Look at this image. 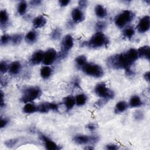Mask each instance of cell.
Wrapping results in <instances>:
<instances>
[{
	"label": "cell",
	"instance_id": "6da1fadb",
	"mask_svg": "<svg viewBox=\"0 0 150 150\" xmlns=\"http://www.w3.org/2000/svg\"><path fill=\"white\" fill-rule=\"evenodd\" d=\"M138 59L137 50L132 48L125 52L110 56L107 60V64L115 69H126L130 67Z\"/></svg>",
	"mask_w": 150,
	"mask_h": 150
},
{
	"label": "cell",
	"instance_id": "7a4b0ae2",
	"mask_svg": "<svg viewBox=\"0 0 150 150\" xmlns=\"http://www.w3.org/2000/svg\"><path fill=\"white\" fill-rule=\"evenodd\" d=\"M108 42V38L103 32H97L91 36L86 45L90 48L96 49L107 46Z\"/></svg>",
	"mask_w": 150,
	"mask_h": 150
},
{
	"label": "cell",
	"instance_id": "3957f363",
	"mask_svg": "<svg viewBox=\"0 0 150 150\" xmlns=\"http://www.w3.org/2000/svg\"><path fill=\"white\" fill-rule=\"evenodd\" d=\"M42 94L41 89L37 86L28 87L23 90L21 101L24 103H30L39 97Z\"/></svg>",
	"mask_w": 150,
	"mask_h": 150
},
{
	"label": "cell",
	"instance_id": "277c9868",
	"mask_svg": "<svg viewBox=\"0 0 150 150\" xmlns=\"http://www.w3.org/2000/svg\"><path fill=\"white\" fill-rule=\"evenodd\" d=\"M81 70L86 75L95 78H100L104 74L102 67L100 65L93 63H87Z\"/></svg>",
	"mask_w": 150,
	"mask_h": 150
},
{
	"label": "cell",
	"instance_id": "5b68a950",
	"mask_svg": "<svg viewBox=\"0 0 150 150\" xmlns=\"http://www.w3.org/2000/svg\"><path fill=\"white\" fill-rule=\"evenodd\" d=\"M95 94L100 98L110 100L114 97V94L112 90H111L104 82H100L98 83L94 88Z\"/></svg>",
	"mask_w": 150,
	"mask_h": 150
},
{
	"label": "cell",
	"instance_id": "8992f818",
	"mask_svg": "<svg viewBox=\"0 0 150 150\" xmlns=\"http://www.w3.org/2000/svg\"><path fill=\"white\" fill-rule=\"evenodd\" d=\"M134 13L129 10H125L118 14L115 18V25L120 28H123L127 23H129L134 18Z\"/></svg>",
	"mask_w": 150,
	"mask_h": 150
},
{
	"label": "cell",
	"instance_id": "52a82bcc",
	"mask_svg": "<svg viewBox=\"0 0 150 150\" xmlns=\"http://www.w3.org/2000/svg\"><path fill=\"white\" fill-rule=\"evenodd\" d=\"M73 141L78 145H87L97 142L99 138L96 135H86L83 134L76 135L73 137Z\"/></svg>",
	"mask_w": 150,
	"mask_h": 150
},
{
	"label": "cell",
	"instance_id": "ba28073f",
	"mask_svg": "<svg viewBox=\"0 0 150 150\" xmlns=\"http://www.w3.org/2000/svg\"><path fill=\"white\" fill-rule=\"evenodd\" d=\"M56 51L53 48L49 49L44 53L43 63L45 66H49L53 63V62L55 61L56 59Z\"/></svg>",
	"mask_w": 150,
	"mask_h": 150
},
{
	"label": "cell",
	"instance_id": "9c48e42d",
	"mask_svg": "<svg viewBox=\"0 0 150 150\" xmlns=\"http://www.w3.org/2000/svg\"><path fill=\"white\" fill-rule=\"evenodd\" d=\"M150 28V17L146 15L142 17L139 21L137 25V30L141 33H145L149 30Z\"/></svg>",
	"mask_w": 150,
	"mask_h": 150
},
{
	"label": "cell",
	"instance_id": "30bf717a",
	"mask_svg": "<svg viewBox=\"0 0 150 150\" xmlns=\"http://www.w3.org/2000/svg\"><path fill=\"white\" fill-rule=\"evenodd\" d=\"M58 105L54 103H42L38 105V111L41 113H46L49 111H57Z\"/></svg>",
	"mask_w": 150,
	"mask_h": 150
},
{
	"label": "cell",
	"instance_id": "8fae6325",
	"mask_svg": "<svg viewBox=\"0 0 150 150\" xmlns=\"http://www.w3.org/2000/svg\"><path fill=\"white\" fill-rule=\"evenodd\" d=\"M74 42L71 35H67L62 39V49L63 53H67L73 46Z\"/></svg>",
	"mask_w": 150,
	"mask_h": 150
},
{
	"label": "cell",
	"instance_id": "7c38bea8",
	"mask_svg": "<svg viewBox=\"0 0 150 150\" xmlns=\"http://www.w3.org/2000/svg\"><path fill=\"white\" fill-rule=\"evenodd\" d=\"M40 137L41 140L43 142L44 146H45L46 149L49 150H58L61 148L59 145H58L56 142H54L46 135L41 134Z\"/></svg>",
	"mask_w": 150,
	"mask_h": 150
},
{
	"label": "cell",
	"instance_id": "4fadbf2b",
	"mask_svg": "<svg viewBox=\"0 0 150 150\" xmlns=\"http://www.w3.org/2000/svg\"><path fill=\"white\" fill-rule=\"evenodd\" d=\"M44 53L45 52L40 50L35 51L30 59V62L31 64L36 65L42 62L44 57Z\"/></svg>",
	"mask_w": 150,
	"mask_h": 150
},
{
	"label": "cell",
	"instance_id": "5bb4252c",
	"mask_svg": "<svg viewBox=\"0 0 150 150\" xmlns=\"http://www.w3.org/2000/svg\"><path fill=\"white\" fill-rule=\"evenodd\" d=\"M71 18L73 21L76 23H80L84 21V15L80 8H74L71 11Z\"/></svg>",
	"mask_w": 150,
	"mask_h": 150
},
{
	"label": "cell",
	"instance_id": "9a60e30c",
	"mask_svg": "<svg viewBox=\"0 0 150 150\" xmlns=\"http://www.w3.org/2000/svg\"><path fill=\"white\" fill-rule=\"evenodd\" d=\"M138 57L149 60V53H150V47L148 45H145L140 47L138 50Z\"/></svg>",
	"mask_w": 150,
	"mask_h": 150
},
{
	"label": "cell",
	"instance_id": "2e32d148",
	"mask_svg": "<svg viewBox=\"0 0 150 150\" xmlns=\"http://www.w3.org/2000/svg\"><path fill=\"white\" fill-rule=\"evenodd\" d=\"M21 70V64L18 61H15L11 63L9 66V72L12 75H16L19 73Z\"/></svg>",
	"mask_w": 150,
	"mask_h": 150
},
{
	"label": "cell",
	"instance_id": "e0dca14e",
	"mask_svg": "<svg viewBox=\"0 0 150 150\" xmlns=\"http://www.w3.org/2000/svg\"><path fill=\"white\" fill-rule=\"evenodd\" d=\"M46 19L43 15H39L35 18L33 20V26L35 28H40L43 27L46 23Z\"/></svg>",
	"mask_w": 150,
	"mask_h": 150
},
{
	"label": "cell",
	"instance_id": "ac0fdd59",
	"mask_svg": "<svg viewBox=\"0 0 150 150\" xmlns=\"http://www.w3.org/2000/svg\"><path fill=\"white\" fill-rule=\"evenodd\" d=\"M128 104V106H129L130 107L137 108V107H141L143 103L139 96L135 95L132 96L130 98L129 103Z\"/></svg>",
	"mask_w": 150,
	"mask_h": 150
},
{
	"label": "cell",
	"instance_id": "d6986e66",
	"mask_svg": "<svg viewBox=\"0 0 150 150\" xmlns=\"http://www.w3.org/2000/svg\"><path fill=\"white\" fill-rule=\"evenodd\" d=\"M94 12L96 15L101 19L104 18L107 15L106 9L101 5H97L94 8Z\"/></svg>",
	"mask_w": 150,
	"mask_h": 150
},
{
	"label": "cell",
	"instance_id": "ffe728a7",
	"mask_svg": "<svg viewBox=\"0 0 150 150\" xmlns=\"http://www.w3.org/2000/svg\"><path fill=\"white\" fill-rule=\"evenodd\" d=\"M128 104L124 101H120L115 104L114 108V112L117 114L122 113L124 112L128 107Z\"/></svg>",
	"mask_w": 150,
	"mask_h": 150
},
{
	"label": "cell",
	"instance_id": "44dd1931",
	"mask_svg": "<svg viewBox=\"0 0 150 150\" xmlns=\"http://www.w3.org/2000/svg\"><path fill=\"white\" fill-rule=\"evenodd\" d=\"M63 104L67 110H71L76 104L75 98L71 96H68L63 98Z\"/></svg>",
	"mask_w": 150,
	"mask_h": 150
},
{
	"label": "cell",
	"instance_id": "7402d4cb",
	"mask_svg": "<svg viewBox=\"0 0 150 150\" xmlns=\"http://www.w3.org/2000/svg\"><path fill=\"white\" fill-rule=\"evenodd\" d=\"M38 39V34L35 30L29 31L25 36V39L26 42L28 43L32 44L34 43Z\"/></svg>",
	"mask_w": 150,
	"mask_h": 150
},
{
	"label": "cell",
	"instance_id": "603a6c76",
	"mask_svg": "<svg viewBox=\"0 0 150 150\" xmlns=\"http://www.w3.org/2000/svg\"><path fill=\"white\" fill-rule=\"evenodd\" d=\"M23 112L25 114H32L38 111V106L30 103H25L22 108Z\"/></svg>",
	"mask_w": 150,
	"mask_h": 150
},
{
	"label": "cell",
	"instance_id": "cb8c5ba5",
	"mask_svg": "<svg viewBox=\"0 0 150 150\" xmlns=\"http://www.w3.org/2000/svg\"><path fill=\"white\" fill-rule=\"evenodd\" d=\"M40 74L42 79H47L52 74V69L49 66H45L41 68Z\"/></svg>",
	"mask_w": 150,
	"mask_h": 150
},
{
	"label": "cell",
	"instance_id": "d4e9b609",
	"mask_svg": "<svg viewBox=\"0 0 150 150\" xmlns=\"http://www.w3.org/2000/svg\"><path fill=\"white\" fill-rule=\"evenodd\" d=\"M75 102L77 106H82L84 105L87 100V97L84 94H77L75 97Z\"/></svg>",
	"mask_w": 150,
	"mask_h": 150
},
{
	"label": "cell",
	"instance_id": "484cf974",
	"mask_svg": "<svg viewBox=\"0 0 150 150\" xmlns=\"http://www.w3.org/2000/svg\"><path fill=\"white\" fill-rule=\"evenodd\" d=\"M87 59L84 55L78 56L75 59V63L79 69H82L87 64Z\"/></svg>",
	"mask_w": 150,
	"mask_h": 150
},
{
	"label": "cell",
	"instance_id": "4316f807",
	"mask_svg": "<svg viewBox=\"0 0 150 150\" xmlns=\"http://www.w3.org/2000/svg\"><path fill=\"white\" fill-rule=\"evenodd\" d=\"M9 21V16L6 11L4 9L1 10L0 12V23L1 26L2 28L5 26Z\"/></svg>",
	"mask_w": 150,
	"mask_h": 150
},
{
	"label": "cell",
	"instance_id": "83f0119b",
	"mask_svg": "<svg viewBox=\"0 0 150 150\" xmlns=\"http://www.w3.org/2000/svg\"><path fill=\"white\" fill-rule=\"evenodd\" d=\"M27 6H28L27 3L26 1H21L18 5V7H17L18 13L21 15H24L26 11Z\"/></svg>",
	"mask_w": 150,
	"mask_h": 150
},
{
	"label": "cell",
	"instance_id": "f1b7e54d",
	"mask_svg": "<svg viewBox=\"0 0 150 150\" xmlns=\"http://www.w3.org/2000/svg\"><path fill=\"white\" fill-rule=\"evenodd\" d=\"M123 36L127 39H131L135 34V30L132 27H127L123 31Z\"/></svg>",
	"mask_w": 150,
	"mask_h": 150
},
{
	"label": "cell",
	"instance_id": "f546056e",
	"mask_svg": "<svg viewBox=\"0 0 150 150\" xmlns=\"http://www.w3.org/2000/svg\"><path fill=\"white\" fill-rule=\"evenodd\" d=\"M23 38V36L22 34L20 33H16L13 35V36H11V42H12V43L14 45H19Z\"/></svg>",
	"mask_w": 150,
	"mask_h": 150
},
{
	"label": "cell",
	"instance_id": "4dcf8cb0",
	"mask_svg": "<svg viewBox=\"0 0 150 150\" xmlns=\"http://www.w3.org/2000/svg\"><path fill=\"white\" fill-rule=\"evenodd\" d=\"M62 35V31L59 28H55L52 30L50 33V38L53 40H57L59 39Z\"/></svg>",
	"mask_w": 150,
	"mask_h": 150
},
{
	"label": "cell",
	"instance_id": "1f68e13d",
	"mask_svg": "<svg viewBox=\"0 0 150 150\" xmlns=\"http://www.w3.org/2000/svg\"><path fill=\"white\" fill-rule=\"evenodd\" d=\"M11 36H9L8 35L4 34V35H2L1 37V39H0L1 45H2V46L6 45L9 42H11Z\"/></svg>",
	"mask_w": 150,
	"mask_h": 150
},
{
	"label": "cell",
	"instance_id": "d6a6232c",
	"mask_svg": "<svg viewBox=\"0 0 150 150\" xmlns=\"http://www.w3.org/2000/svg\"><path fill=\"white\" fill-rule=\"evenodd\" d=\"M9 65L5 61H1L0 63V71L1 73H5L9 70Z\"/></svg>",
	"mask_w": 150,
	"mask_h": 150
},
{
	"label": "cell",
	"instance_id": "836d02e7",
	"mask_svg": "<svg viewBox=\"0 0 150 150\" xmlns=\"http://www.w3.org/2000/svg\"><path fill=\"white\" fill-rule=\"evenodd\" d=\"M107 26V23L104 21H99L96 25V28L98 30V32H101Z\"/></svg>",
	"mask_w": 150,
	"mask_h": 150
},
{
	"label": "cell",
	"instance_id": "e575fe53",
	"mask_svg": "<svg viewBox=\"0 0 150 150\" xmlns=\"http://www.w3.org/2000/svg\"><path fill=\"white\" fill-rule=\"evenodd\" d=\"M134 118L137 121H141L144 118V113L140 110H137L134 113Z\"/></svg>",
	"mask_w": 150,
	"mask_h": 150
},
{
	"label": "cell",
	"instance_id": "d590c367",
	"mask_svg": "<svg viewBox=\"0 0 150 150\" xmlns=\"http://www.w3.org/2000/svg\"><path fill=\"white\" fill-rule=\"evenodd\" d=\"M118 148V145L115 144H108L105 145V149L108 150H117Z\"/></svg>",
	"mask_w": 150,
	"mask_h": 150
},
{
	"label": "cell",
	"instance_id": "8d00e7d4",
	"mask_svg": "<svg viewBox=\"0 0 150 150\" xmlns=\"http://www.w3.org/2000/svg\"><path fill=\"white\" fill-rule=\"evenodd\" d=\"M8 122H9V121L7 118H1V121H0V127H1V128H3L5 127H6L7 125V124H8Z\"/></svg>",
	"mask_w": 150,
	"mask_h": 150
},
{
	"label": "cell",
	"instance_id": "74e56055",
	"mask_svg": "<svg viewBox=\"0 0 150 150\" xmlns=\"http://www.w3.org/2000/svg\"><path fill=\"white\" fill-rule=\"evenodd\" d=\"M96 128H97V126L94 124H93V123H90V124H88V125H86V128L88 130L91 131H95Z\"/></svg>",
	"mask_w": 150,
	"mask_h": 150
},
{
	"label": "cell",
	"instance_id": "f35d334b",
	"mask_svg": "<svg viewBox=\"0 0 150 150\" xmlns=\"http://www.w3.org/2000/svg\"><path fill=\"white\" fill-rule=\"evenodd\" d=\"M59 3L61 6L64 7V6H67L70 3V1H69V0H60L59 1Z\"/></svg>",
	"mask_w": 150,
	"mask_h": 150
},
{
	"label": "cell",
	"instance_id": "ab89813d",
	"mask_svg": "<svg viewBox=\"0 0 150 150\" xmlns=\"http://www.w3.org/2000/svg\"><path fill=\"white\" fill-rule=\"evenodd\" d=\"M0 105H1V108H2L5 105L4 93L2 91H1V103H0Z\"/></svg>",
	"mask_w": 150,
	"mask_h": 150
},
{
	"label": "cell",
	"instance_id": "60d3db41",
	"mask_svg": "<svg viewBox=\"0 0 150 150\" xmlns=\"http://www.w3.org/2000/svg\"><path fill=\"white\" fill-rule=\"evenodd\" d=\"M144 77L146 81H149V71L145 72V73L144 74Z\"/></svg>",
	"mask_w": 150,
	"mask_h": 150
},
{
	"label": "cell",
	"instance_id": "b9f144b4",
	"mask_svg": "<svg viewBox=\"0 0 150 150\" xmlns=\"http://www.w3.org/2000/svg\"><path fill=\"white\" fill-rule=\"evenodd\" d=\"M87 1H79V5L81 8H83L86 6L87 5Z\"/></svg>",
	"mask_w": 150,
	"mask_h": 150
},
{
	"label": "cell",
	"instance_id": "7bdbcfd3",
	"mask_svg": "<svg viewBox=\"0 0 150 150\" xmlns=\"http://www.w3.org/2000/svg\"><path fill=\"white\" fill-rule=\"evenodd\" d=\"M40 3V1H31V4L32 5H38Z\"/></svg>",
	"mask_w": 150,
	"mask_h": 150
},
{
	"label": "cell",
	"instance_id": "ee69618b",
	"mask_svg": "<svg viewBox=\"0 0 150 150\" xmlns=\"http://www.w3.org/2000/svg\"><path fill=\"white\" fill-rule=\"evenodd\" d=\"M85 149H87V150H88V149H94V147H92L91 145H87V146L85 148Z\"/></svg>",
	"mask_w": 150,
	"mask_h": 150
}]
</instances>
